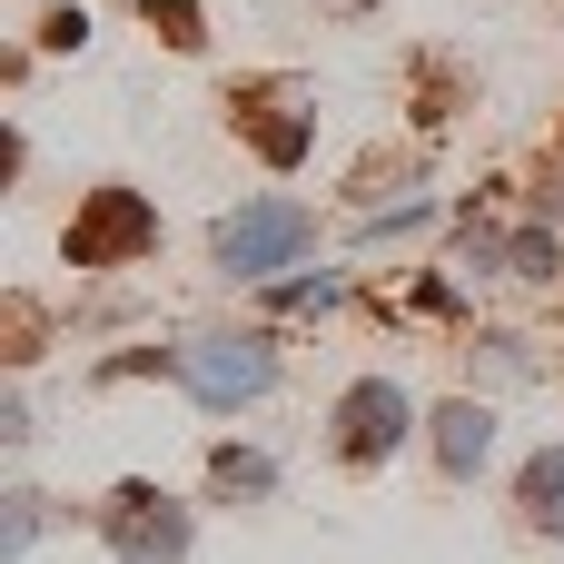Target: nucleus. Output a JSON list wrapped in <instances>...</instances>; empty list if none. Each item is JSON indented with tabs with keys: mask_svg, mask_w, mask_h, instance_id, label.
Listing matches in <instances>:
<instances>
[{
	"mask_svg": "<svg viewBox=\"0 0 564 564\" xmlns=\"http://www.w3.org/2000/svg\"><path fill=\"white\" fill-rule=\"evenodd\" d=\"M258 149H268V159H297V149H307V129H297V119H268V129H258Z\"/></svg>",
	"mask_w": 564,
	"mask_h": 564,
	"instance_id": "9",
	"label": "nucleus"
},
{
	"mask_svg": "<svg viewBox=\"0 0 564 564\" xmlns=\"http://www.w3.org/2000/svg\"><path fill=\"white\" fill-rule=\"evenodd\" d=\"M159 30H169L178 50H198V10H188V0H159Z\"/></svg>",
	"mask_w": 564,
	"mask_h": 564,
	"instance_id": "8",
	"label": "nucleus"
},
{
	"mask_svg": "<svg viewBox=\"0 0 564 564\" xmlns=\"http://www.w3.org/2000/svg\"><path fill=\"white\" fill-rule=\"evenodd\" d=\"M307 238H317V228H307V208H288V198H268V208H238V218L218 228V268H238V278H268V268H288Z\"/></svg>",
	"mask_w": 564,
	"mask_h": 564,
	"instance_id": "1",
	"label": "nucleus"
},
{
	"mask_svg": "<svg viewBox=\"0 0 564 564\" xmlns=\"http://www.w3.org/2000/svg\"><path fill=\"white\" fill-rule=\"evenodd\" d=\"M397 436H406V397H397V387H347V406H337V456L367 466V456H387Z\"/></svg>",
	"mask_w": 564,
	"mask_h": 564,
	"instance_id": "4",
	"label": "nucleus"
},
{
	"mask_svg": "<svg viewBox=\"0 0 564 564\" xmlns=\"http://www.w3.org/2000/svg\"><path fill=\"white\" fill-rule=\"evenodd\" d=\"M525 525L564 535V446H545V456L525 466Z\"/></svg>",
	"mask_w": 564,
	"mask_h": 564,
	"instance_id": "6",
	"label": "nucleus"
},
{
	"mask_svg": "<svg viewBox=\"0 0 564 564\" xmlns=\"http://www.w3.org/2000/svg\"><path fill=\"white\" fill-rule=\"evenodd\" d=\"M129 248H149V208H139L129 188H109V198L69 228V258H79V268H99V258H129Z\"/></svg>",
	"mask_w": 564,
	"mask_h": 564,
	"instance_id": "5",
	"label": "nucleus"
},
{
	"mask_svg": "<svg viewBox=\"0 0 564 564\" xmlns=\"http://www.w3.org/2000/svg\"><path fill=\"white\" fill-rule=\"evenodd\" d=\"M178 377H188L208 406H238V397H258V387H268V357H258L248 337H208V347H188V357H178Z\"/></svg>",
	"mask_w": 564,
	"mask_h": 564,
	"instance_id": "3",
	"label": "nucleus"
},
{
	"mask_svg": "<svg viewBox=\"0 0 564 564\" xmlns=\"http://www.w3.org/2000/svg\"><path fill=\"white\" fill-rule=\"evenodd\" d=\"M486 436H496V426H486V406H446V416H436V456H446L456 476L486 456Z\"/></svg>",
	"mask_w": 564,
	"mask_h": 564,
	"instance_id": "7",
	"label": "nucleus"
},
{
	"mask_svg": "<svg viewBox=\"0 0 564 564\" xmlns=\"http://www.w3.org/2000/svg\"><path fill=\"white\" fill-rule=\"evenodd\" d=\"M109 535H119L129 564H178L188 555V516H178L169 496H149V486H129V496L109 506Z\"/></svg>",
	"mask_w": 564,
	"mask_h": 564,
	"instance_id": "2",
	"label": "nucleus"
}]
</instances>
